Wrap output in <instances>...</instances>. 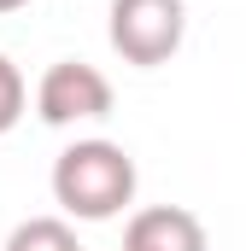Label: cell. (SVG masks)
<instances>
[{"label": "cell", "instance_id": "1", "mask_svg": "<svg viewBox=\"0 0 246 251\" xmlns=\"http://www.w3.org/2000/svg\"><path fill=\"white\" fill-rule=\"evenodd\" d=\"M53 199L76 222H106L135 199V158L118 140H76L53 164Z\"/></svg>", "mask_w": 246, "mask_h": 251}, {"label": "cell", "instance_id": "2", "mask_svg": "<svg viewBox=\"0 0 246 251\" xmlns=\"http://www.w3.org/2000/svg\"><path fill=\"white\" fill-rule=\"evenodd\" d=\"M106 35H112V47H118L123 64L153 70V64L176 59V47H182V35H187V6L182 0H112Z\"/></svg>", "mask_w": 246, "mask_h": 251}, {"label": "cell", "instance_id": "3", "mask_svg": "<svg viewBox=\"0 0 246 251\" xmlns=\"http://www.w3.org/2000/svg\"><path fill=\"white\" fill-rule=\"evenodd\" d=\"M35 111H41V123H53V128L112 117V82L82 59H59V64H47V76L35 88Z\"/></svg>", "mask_w": 246, "mask_h": 251}, {"label": "cell", "instance_id": "4", "mask_svg": "<svg viewBox=\"0 0 246 251\" xmlns=\"http://www.w3.org/2000/svg\"><path fill=\"white\" fill-rule=\"evenodd\" d=\"M123 251H211V240H205V222L193 210H182V204H153V210H135L129 216Z\"/></svg>", "mask_w": 246, "mask_h": 251}, {"label": "cell", "instance_id": "5", "mask_svg": "<svg viewBox=\"0 0 246 251\" xmlns=\"http://www.w3.org/2000/svg\"><path fill=\"white\" fill-rule=\"evenodd\" d=\"M6 251H82V246H76V228L70 222H59V216H30V222L12 228Z\"/></svg>", "mask_w": 246, "mask_h": 251}, {"label": "cell", "instance_id": "6", "mask_svg": "<svg viewBox=\"0 0 246 251\" xmlns=\"http://www.w3.org/2000/svg\"><path fill=\"white\" fill-rule=\"evenodd\" d=\"M24 100H30V94H24L18 64L0 53V134H6V128H18V117H24Z\"/></svg>", "mask_w": 246, "mask_h": 251}, {"label": "cell", "instance_id": "7", "mask_svg": "<svg viewBox=\"0 0 246 251\" xmlns=\"http://www.w3.org/2000/svg\"><path fill=\"white\" fill-rule=\"evenodd\" d=\"M18 6H30V0H0V12H18Z\"/></svg>", "mask_w": 246, "mask_h": 251}]
</instances>
